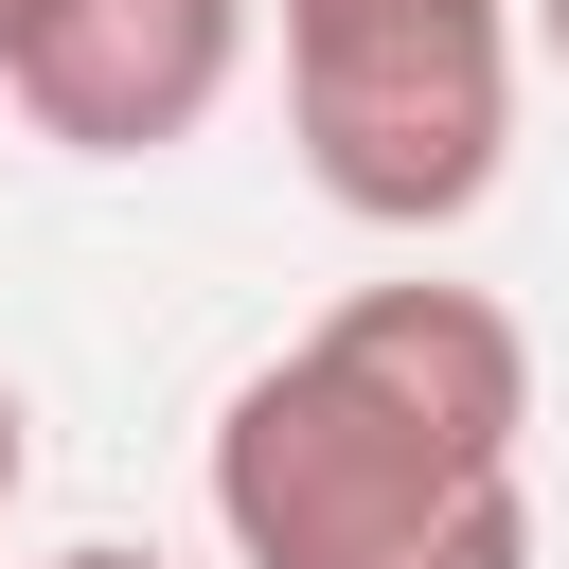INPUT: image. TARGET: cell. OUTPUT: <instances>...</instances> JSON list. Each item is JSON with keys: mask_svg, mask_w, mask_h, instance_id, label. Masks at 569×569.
<instances>
[{"mask_svg": "<svg viewBox=\"0 0 569 569\" xmlns=\"http://www.w3.org/2000/svg\"><path fill=\"white\" fill-rule=\"evenodd\" d=\"M249 36H267V0H18L0 18V89L71 160H178L231 107Z\"/></svg>", "mask_w": 569, "mask_h": 569, "instance_id": "obj_3", "label": "cell"}, {"mask_svg": "<svg viewBox=\"0 0 569 569\" xmlns=\"http://www.w3.org/2000/svg\"><path fill=\"white\" fill-rule=\"evenodd\" d=\"M53 569H178V551H124V533H89V551H53Z\"/></svg>", "mask_w": 569, "mask_h": 569, "instance_id": "obj_5", "label": "cell"}, {"mask_svg": "<svg viewBox=\"0 0 569 569\" xmlns=\"http://www.w3.org/2000/svg\"><path fill=\"white\" fill-rule=\"evenodd\" d=\"M0 18H18V0H0Z\"/></svg>", "mask_w": 569, "mask_h": 569, "instance_id": "obj_7", "label": "cell"}, {"mask_svg": "<svg viewBox=\"0 0 569 569\" xmlns=\"http://www.w3.org/2000/svg\"><path fill=\"white\" fill-rule=\"evenodd\" d=\"M18 480H36V409H18V373H0V516H18Z\"/></svg>", "mask_w": 569, "mask_h": 569, "instance_id": "obj_4", "label": "cell"}, {"mask_svg": "<svg viewBox=\"0 0 569 569\" xmlns=\"http://www.w3.org/2000/svg\"><path fill=\"white\" fill-rule=\"evenodd\" d=\"M284 142L356 231H462L516 160V36L533 0H267Z\"/></svg>", "mask_w": 569, "mask_h": 569, "instance_id": "obj_2", "label": "cell"}, {"mask_svg": "<svg viewBox=\"0 0 569 569\" xmlns=\"http://www.w3.org/2000/svg\"><path fill=\"white\" fill-rule=\"evenodd\" d=\"M533 53H551V71H569V0H533Z\"/></svg>", "mask_w": 569, "mask_h": 569, "instance_id": "obj_6", "label": "cell"}, {"mask_svg": "<svg viewBox=\"0 0 569 569\" xmlns=\"http://www.w3.org/2000/svg\"><path fill=\"white\" fill-rule=\"evenodd\" d=\"M231 569H533V338L480 284H356L213 409Z\"/></svg>", "mask_w": 569, "mask_h": 569, "instance_id": "obj_1", "label": "cell"}]
</instances>
